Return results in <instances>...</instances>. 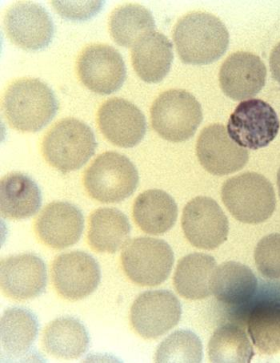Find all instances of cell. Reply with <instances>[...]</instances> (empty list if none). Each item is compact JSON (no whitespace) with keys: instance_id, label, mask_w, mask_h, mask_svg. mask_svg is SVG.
Wrapping results in <instances>:
<instances>
[{"instance_id":"6da1fadb","label":"cell","mask_w":280,"mask_h":363,"mask_svg":"<svg viewBox=\"0 0 280 363\" xmlns=\"http://www.w3.org/2000/svg\"><path fill=\"white\" fill-rule=\"evenodd\" d=\"M173 39L180 60L192 65L215 62L229 46L226 26L208 12H192L182 17L175 26Z\"/></svg>"},{"instance_id":"7a4b0ae2","label":"cell","mask_w":280,"mask_h":363,"mask_svg":"<svg viewBox=\"0 0 280 363\" xmlns=\"http://www.w3.org/2000/svg\"><path fill=\"white\" fill-rule=\"evenodd\" d=\"M3 108L11 127L18 131L36 133L57 115L59 102L47 84L39 79L25 78L9 86Z\"/></svg>"},{"instance_id":"3957f363","label":"cell","mask_w":280,"mask_h":363,"mask_svg":"<svg viewBox=\"0 0 280 363\" xmlns=\"http://www.w3.org/2000/svg\"><path fill=\"white\" fill-rule=\"evenodd\" d=\"M95 134L87 124L74 118L59 121L42 141V155L48 164L61 173L80 169L94 155Z\"/></svg>"},{"instance_id":"277c9868","label":"cell","mask_w":280,"mask_h":363,"mask_svg":"<svg viewBox=\"0 0 280 363\" xmlns=\"http://www.w3.org/2000/svg\"><path fill=\"white\" fill-rule=\"evenodd\" d=\"M221 198L231 214L247 224L264 223L272 217L276 206L272 183L257 173L230 178L223 184Z\"/></svg>"},{"instance_id":"5b68a950","label":"cell","mask_w":280,"mask_h":363,"mask_svg":"<svg viewBox=\"0 0 280 363\" xmlns=\"http://www.w3.org/2000/svg\"><path fill=\"white\" fill-rule=\"evenodd\" d=\"M139 180L135 164L117 152L102 153L83 177L88 194L103 203H119L129 199L135 192Z\"/></svg>"},{"instance_id":"8992f818","label":"cell","mask_w":280,"mask_h":363,"mask_svg":"<svg viewBox=\"0 0 280 363\" xmlns=\"http://www.w3.org/2000/svg\"><path fill=\"white\" fill-rule=\"evenodd\" d=\"M202 121L200 104L185 90L164 91L151 108L152 127L170 143H184L192 138Z\"/></svg>"},{"instance_id":"52a82bcc","label":"cell","mask_w":280,"mask_h":363,"mask_svg":"<svg viewBox=\"0 0 280 363\" xmlns=\"http://www.w3.org/2000/svg\"><path fill=\"white\" fill-rule=\"evenodd\" d=\"M122 267L136 284L156 286L172 272L175 257L170 246L161 239L137 238L127 242L121 255Z\"/></svg>"},{"instance_id":"ba28073f","label":"cell","mask_w":280,"mask_h":363,"mask_svg":"<svg viewBox=\"0 0 280 363\" xmlns=\"http://www.w3.org/2000/svg\"><path fill=\"white\" fill-rule=\"evenodd\" d=\"M279 127L278 116L269 104L249 99L241 102L231 115L227 131L235 144L257 150L275 140Z\"/></svg>"},{"instance_id":"9c48e42d","label":"cell","mask_w":280,"mask_h":363,"mask_svg":"<svg viewBox=\"0 0 280 363\" xmlns=\"http://www.w3.org/2000/svg\"><path fill=\"white\" fill-rule=\"evenodd\" d=\"M185 235L197 248L212 250L227 241L229 221L218 203L208 196H197L182 211Z\"/></svg>"},{"instance_id":"30bf717a","label":"cell","mask_w":280,"mask_h":363,"mask_svg":"<svg viewBox=\"0 0 280 363\" xmlns=\"http://www.w3.org/2000/svg\"><path fill=\"white\" fill-rule=\"evenodd\" d=\"M182 307L175 295L168 291H149L140 294L131 309V323L146 340H156L180 322Z\"/></svg>"},{"instance_id":"8fae6325","label":"cell","mask_w":280,"mask_h":363,"mask_svg":"<svg viewBox=\"0 0 280 363\" xmlns=\"http://www.w3.org/2000/svg\"><path fill=\"white\" fill-rule=\"evenodd\" d=\"M77 72L81 82L100 95L118 91L127 76L123 57L117 49L106 45L85 48L78 59Z\"/></svg>"},{"instance_id":"7c38bea8","label":"cell","mask_w":280,"mask_h":363,"mask_svg":"<svg viewBox=\"0 0 280 363\" xmlns=\"http://www.w3.org/2000/svg\"><path fill=\"white\" fill-rule=\"evenodd\" d=\"M53 285L60 296L78 301L87 298L98 287L101 270L98 262L82 251L59 255L52 267Z\"/></svg>"},{"instance_id":"4fadbf2b","label":"cell","mask_w":280,"mask_h":363,"mask_svg":"<svg viewBox=\"0 0 280 363\" xmlns=\"http://www.w3.org/2000/svg\"><path fill=\"white\" fill-rule=\"evenodd\" d=\"M6 33L16 46L37 51L49 45L54 23L49 13L39 4L17 2L6 12Z\"/></svg>"},{"instance_id":"5bb4252c","label":"cell","mask_w":280,"mask_h":363,"mask_svg":"<svg viewBox=\"0 0 280 363\" xmlns=\"http://www.w3.org/2000/svg\"><path fill=\"white\" fill-rule=\"evenodd\" d=\"M199 161L209 173L224 176L240 171L247 164L249 153L231 140L227 129L220 124L209 125L197 140Z\"/></svg>"},{"instance_id":"9a60e30c","label":"cell","mask_w":280,"mask_h":363,"mask_svg":"<svg viewBox=\"0 0 280 363\" xmlns=\"http://www.w3.org/2000/svg\"><path fill=\"white\" fill-rule=\"evenodd\" d=\"M101 133L120 147H133L141 143L147 121L141 111L129 101L112 98L103 103L97 116Z\"/></svg>"},{"instance_id":"2e32d148","label":"cell","mask_w":280,"mask_h":363,"mask_svg":"<svg viewBox=\"0 0 280 363\" xmlns=\"http://www.w3.org/2000/svg\"><path fill=\"white\" fill-rule=\"evenodd\" d=\"M83 228L82 212L65 201L50 203L42 209L35 224L40 241L57 250L69 248L80 241Z\"/></svg>"},{"instance_id":"e0dca14e","label":"cell","mask_w":280,"mask_h":363,"mask_svg":"<svg viewBox=\"0 0 280 363\" xmlns=\"http://www.w3.org/2000/svg\"><path fill=\"white\" fill-rule=\"evenodd\" d=\"M2 291L16 300L37 298L45 291L47 269L44 261L34 254L11 256L1 261Z\"/></svg>"},{"instance_id":"ac0fdd59","label":"cell","mask_w":280,"mask_h":363,"mask_svg":"<svg viewBox=\"0 0 280 363\" xmlns=\"http://www.w3.org/2000/svg\"><path fill=\"white\" fill-rule=\"evenodd\" d=\"M267 69L258 55L238 52L229 55L220 71L223 94L234 101L257 96L266 83Z\"/></svg>"},{"instance_id":"d6986e66","label":"cell","mask_w":280,"mask_h":363,"mask_svg":"<svg viewBox=\"0 0 280 363\" xmlns=\"http://www.w3.org/2000/svg\"><path fill=\"white\" fill-rule=\"evenodd\" d=\"M174 59L173 45L165 35L153 32L132 48L134 69L144 82L158 83L166 77Z\"/></svg>"},{"instance_id":"ffe728a7","label":"cell","mask_w":280,"mask_h":363,"mask_svg":"<svg viewBox=\"0 0 280 363\" xmlns=\"http://www.w3.org/2000/svg\"><path fill=\"white\" fill-rule=\"evenodd\" d=\"M133 218L144 233L162 235L175 225L178 207L173 196L161 189H150L138 196Z\"/></svg>"},{"instance_id":"44dd1931","label":"cell","mask_w":280,"mask_h":363,"mask_svg":"<svg viewBox=\"0 0 280 363\" xmlns=\"http://www.w3.org/2000/svg\"><path fill=\"white\" fill-rule=\"evenodd\" d=\"M41 205V191L33 178L21 173H12L2 178L0 207L4 218H30L37 213Z\"/></svg>"},{"instance_id":"7402d4cb","label":"cell","mask_w":280,"mask_h":363,"mask_svg":"<svg viewBox=\"0 0 280 363\" xmlns=\"http://www.w3.org/2000/svg\"><path fill=\"white\" fill-rule=\"evenodd\" d=\"M131 235L126 215L115 208H100L91 214L88 243L99 253H117L124 247Z\"/></svg>"},{"instance_id":"603a6c76","label":"cell","mask_w":280,"mask_h":363,"mask_svg":"<svg viewBox=\"0 0 280 363\" xmlns=\"http://www.w3.org/2000/svg\"><path fill=\"white\" fill-rule=\"evenodd\" d=\"M257 277L245 264L236 262L222 263L211 280V291L217 300L228 306H240L250 301L257 291Z\"/></svg>"},{"instance_id":"cb8c5ba5","label":"cell","mask_w":280,"mask_h":363,"mask_svg":"<svg viewBox=\"0 0 280 363\" xmlns=\"http://www.w3.org/2000/svg\"><path fill=\"white\" fill-rule=\"evenodd\" d=\"M89 335L83 324L73 317H61L47 325L42 345L47 354L63 359H76L86 353Z\"/></svg>"},{"instance_id":"d4e9b609","label":"cell","mask_w":280,"mask_h":363,"mask_svg":"<svg viewBox=\"0 0 280 363\" xmlns=\"http://www.w3.org/2000/svg\"><path fill=\"white\" fill-rule=\"evenodd\" d=\"M216 269V262L211 255L194 253L182 257L174 275L176 291L190 300L209 298Z\"/></svg>"},{"instance_id":"484cf974","label":"cell","mask_w":280,"mask_h":363,"mask_svg":"<svg viewBox=\"0 0 280 363\" xmlns=\"http://www.w3.org/2000/svg\"><path fill=\"white\" fill-rule=\"evenodd\" d=\"M1 354L8 359L25 355L38 335V319L32 311L14 307L1 317Z\"/></svg>"},{"instance_id":"4316f807","label":"cell","mask_w":280,"mask_h":363,"mask_svg":"<svg viewBox=\"0 0 280 363\" xmlns=\"http://www.w3.org/2000/svg\"><path fill=\"white\" fill-rule=\"evenodd\" d=\"M112 39L122 47H134L145 35L155 32L151 12L139 4H126L115 9L109 21Z\"/></svg>"},{"instance_id":"83f0119b","label":"cell","mask_w":280,"mask_h":363,"mask_svg":"<svg viewBox=\"0 0 280 363\" xmlns=\"http://www.w3.org/2000/svg\"><path fill=\"white\" fill-rule=\"evenodd\" d=\"M247 329L261 354L280 352V301L267 300L255 305L249 313Z\"/></svg>"},{"instance_id":"f1b7e54d","label":"cell","mask_w":280,"mask_h":363,"mask_svg":"<svg viewBox=\"0 0 280 363\" xmlns=\"http://www.w3.org/2000/svg\"><path fill=\"white\" fill-rule=\"evenodd\" d=\"M254 350L245 329L235 323L221 325L211 337L209 355L211 362H251Z\"/></svg>"},{"instance_id":"f546056e","label":"cell","mask_w":280,"mask_h":363,"mask_svg":"<svg viewBox=\"0 0 280 363\" xmlns=\"http://www.w3.org/2000/svg\"><path fill=\"white\" fill-rule=\"evenodd\" d=\"M203 344L192 331H175L164 340L156 353V362H201Z\"/></svg>"},{"instance_id":"4dcf8cb0","label":"cell","mask_w":280,"mask_h":363,"mask_svg":"<svg viewBox=\"0 0 280 363\" xmlns=\"http://www.w3.org/2000/svg\"><path fill=\"white\" fill-rule=\"evenodd\" d=\"M259 273L269 279H280V235L272 233L261 239L255 250Z\"/></svg>"},{"instance_id":"1f68e13d","label":"cell","mask_w":280,"mask_h":363,"mask_svg":"<svg viewBox=\"0 0 280 363\" xmlns=\"http://www.w3.org/2000/svg\"><path fill=\"white\" fill-rule=\"evenodd\" d=\"M103 4L101 1H52L58 13L71 21L88 20L98 13Z\"/></svg>"},{"instance_id":"d6a6232c","label":"cell","mask_w":280,"mask_h":363,"mask_svg":"<svg viewBox=\"0 0 280 363\" xmlns=\"http://www.w3.org/2000/svg\"><path fill=\"white\" fill-rule=\"evenodd\" d=\"M270 69L273 78L280 84V43L274 48L272 52Z\"/></svg>"},{"instance_id":"836d02e7","label":"cell","mask_w":280,"mask_h":363,"mask_svg":"<svg viewBox=\"0 0 280 363\" xmlns=\"http://www.w3.org/2000/svg\"><path fill=\"white\" fill-rule=\"evenodd\" d=\"M277 186H278L279 194V198H280V168L278 171V174H277Z\"/></svg>"}]
</instances>
